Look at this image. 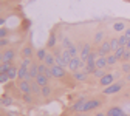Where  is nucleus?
Masks as SVG:
<instances>
[{"mask_svg": "<svg viewBox=\"0 0 130 116\" xmlns=\"http://www.w3.org/2000/svg\"><path fill=\"white\" fill-rule=\"evenodd\" d=\"M22 54H23V57H31V54H32V48H31L29 45H26V46L22 49Z\"/></svg>", "mask_w": 130, "mask_h": 116, "instance_id": "26", "label": "nucleus"}, {"mask_svg": "<svg viewBox=\"0 0 130 116\" xmlns=\"http://www.w3.org/2000/svg\"><path fill=\"white\" fill-rule=\"evenodd\" d=\"M19 90L23 93V94H28V93H31V84L28 80H19Z\"/></svg>", "mask_w": 130, "mask_h": 116, "instance_id": "10", "label": "nucleus"}, {"mask_svg": "<svg viewBox=\"0 0 130 116\" xmlns=\"http://www.w3.org/2000/svg\"><path fill=\"white\" fill-rule=\"evenodd\" d=\"M6 36H8V29L5 26H2L0 28V39H6Z\"/></svg>", "mask_w": 130, "mask_h": 116, "instance_id": "32", "label": "nucleus"}, {"mask_svg": "<svg viewBox=\"0 0 130 116\" xmlns=\"http://www.w3.org/2000/svg\"><path fill=\"white\" fill-rule=\"evenodd\" d=\"M113 29L115 31H125V25H124V22H115L113 23Z\"/></svg>", "mask_w": 130, "mask_h": 116, "instance_id": "24", "label": "nucleus"}, {"mask_svg": "<svg viewBox=\"0 0 130 116\" xmlns=\"http://www.w3.org/2000/svg\"><path fill=\"white\" fill-rule=\"evenodd\" d=\"M62 46L67 49V48H71L73 46V42H71V39L68 37V36H65L63 39H62Z\"/></svg>", "mask_w": 130, "mask_h": 116, "instance_id": "20", "label": "nucleus"}, {"mask_svg": "<svg viewBox=\"0 0 130 116\" xmlns=\"http://www.w3.org/2000/svg\"><path fill=\"white\" fill-rule=\"evenodd\" d=\"M121 71H124V73H130V62H125V63H122Z\"/></svg>", "mask_w": 130, "mask_h": 116, "instance_id": "33", "label": "nucleus"}, {"mask_svg": "<svg viewBox=\"0 0 130 116\" xmlns=\"http://www.w3.org/2000/svg\"><path fill=\"white\" fill-rule=\"evenodd\" d=\"M121 116H128V114H127V113H125V111H124V113H122V114H121Z\"/></svg>", "mask_w": 130, "mask_h": 116, "instance_id": "45", "label": "nucleus"}, {"mask_svg": "<svg viewBox=\"0 0 130 116\" xmlns=\"http://www.w3.org/2000/svg\"><path fill=\"white\" fill-rule=\"evenodd\" d=\"M85 104H87V99L80 97V99H77V101H76V102L71 105V110H73V111H77V113H84Z\"/></svg>", "mask_w": 130, "mask_h": 116, "instance_id": "4", "label": "nucleus"}, {"mask_svg": "<svg viewBox=\"0 0 130 116\" xmlns=\"http://www.w3.org/2000/svg\"><path fill=\"white\" fill-rule=\"evenodd\" d=\"M28 70H29V68L20 67V68H19V73H17V79H19V80H28Z\"/></svg>", "mask_w": 130, "mask_h": 116, "instance_id": "13", "label": "nucleus"}, {"mask_svg": "<svg viewBox=\"0 0 130 116\" xmlns=\"http://www.w3.org/2000/svg\"><path fill=\"white\" fill-rule=\"evenodd\" d=\"M99 105H101V101H99V99H90V101H87V104H85L84 113H88V111L94 110L96 107H99Z\"/></svg>", "mask_w": 130, "mask_h": 116, "instance_id": "6", "label": "nucleus"}, {"mask_svg": "<svg viewBox=\"0 0 130 116\" xmlns=\"http://www.w3.org/2000/svg\"><path fill=\"white\" fill-rule=\"evenodd\" d=\"M91 74H93L94 77H98V79H101V77L105 74V70H102V68H96V70H94Z\"/></svg>", "mask_w": 130, "mask_h": 116, "instance_id": "27", "label": "nucleus"}, {"mask_svg": "<svg viewBox=\"0 0 130 116\" xmlns=\"http://www.w3.org/2000/svg\"><path fill=\"white\" fill-rule=\"evenodd\" d=\"M110 45H111V49H113V51H116V49L121 46V45H119V39H118V37L110 39Z\"/></svg>", "mask_w": 130, "mask_h": 116, "instance_id": "22", "label": "nucleus"}, {"mask_svg": "<svg viewBox=\"0 0 130 116\" xmlns=\"http://www.w3.org/2000/svg\"><path fill=\"white\" fill-rule=\"evenodd\" d=\"M127 80L130 82V73H127Z\"/></svg>", "mask_w": 130, "mask_h": 116, "instance_id": "44", "label": "nucleus"}, {"mask_svg": "<svg viewBox=\"0 0 130 116\" xmlns=\"http://www.w3.org/2000/svg\"><path fill=\"white\" fill-rule=\"evenodd\" d=\"M125 48H127V49H130V39H128V42H127V45H125Z\"/></svg>", "mask_w": 130, "mask_h": 116, "instance_id": "42", "label": "nucleus"}, {"mask_svg": "<svg viewBox=\"0 0 130 116\" xmlns=\"http://www.w3.org/2000/svg\"><path fill=\"white\" fill-rule=\"evenodd\" d=\"M122 59H124V60H130V49H127V51L124 53V56H122Z\"/></svg>", "mask_w": 130, "mask_h": 116, "instance_id": "38", "label": "nucleus"}, {"mask_svg": "<svg viewBox=\"0 0 130 116\" xmlns=\"http://www.w3.org/2000/svg\"><path fill=\"white\" fill-rule=\"evenodd\" d=\"M74 116H88V114H87V113H76Z\"/></svg>", "mask_w": 130, "mask_h": 116, "instance_id": "41", "label": "nucleus"}, {"mask_svg": "<svg viewBox=\"0 0 130 116\" xmlns=\"http://www.w3.org/2000/svg\"><path fill=\"white\" fill-rule=\"evenodd\" d=\"M43 97H48L51 94V87H48V85H45V87H42V93H40Z\"/></svg>", "mask_w": 130, "mask_h": 116, "instance_id": "28", "label": "nucleus"}, {"mask_svg": "<svg viewBox=\"0 0 130 116\" xmlns=\"http://www.w3.org/2000/svg\"><path fill=\"white\" fill-rule=\"evenodd\" d=\"M37 76H39V63H31V67L28 70V80L36 79Z\"/></svg>", "mask_w": 130, "mask_h": 116, "instance_id": "8", "label": "nucleus"}, {"mask_svg": "<svg viewBox=\"0 0 130 116\" xmlns=\"http://www.w3.org/2000/svg\"><path fill=\"white\" fill-rule=\"evenodd\" d=\"M48 80H50V77H48L46 74H39L37 77H36V82L40 85V87H45V85H48Z\"/></svg>", "mask_w": 130, "mask_h": 116, "instance_id": "14", "label": "nucleus"}, {"mask_svg": "<svg viewBox=\"0 0 130 116\" xmlns=\"http://www.w3.org/2000/svg\"><path fill=\"white\" fill-rule=\"evenodd\" d=\"M32 93H28V94H23V101L25 102H32Z\"/></svg>", "mask_w": 130, "mask_h": 116, "instance_id": "36", "label": "nucleus"}, {"mask_svg": "<svg viewBox=\"0 0 130 116\" xmlns=\"http://www.w3.org/2000/svg\"><path fill=\"white\" fill-rule=\"evenodd\" d=\"M54 45H56V37H54V34H51V36H50V40H48V46H50V48H54Z\"/></svg>", "mask_w": 130, "mask_h": 116, "instance_id": "34", "label": "nucleus"}, {"mask_svg": "<svg viewBox=\"0 0 130 116\" xmlns=\"http://www.w3.org/2000/svg\"><path fill=\"white\" fill-rule=\"evenodd\" d=\"M124 34H125V36H127V37L130 39V26H128V28H125V31H124Z\"/></svg>", "mask_w": 130, "mask_h": 116, "instance_id": "40", "label": "nucleus"}, {"mask_svg": "<svg viewBox=\"0 0 130 116\" xmlns=\"http://www.w3.org/2000/svg\"><path fill=\"white\" fill-rule=\"evenodd\" d=\"M56 65H59V67H63V68H65V67H68V62L65 60L62 56H57V57H56Z\"/></svg>", "mask_w": 130, "mask_h": 116, "instance_id": "23", "label": "nucleus"}, {"mask_svg": "<svg viewBox=\"0 0 130 116\" xmlns=\"http://www.w3.org/2000/svg\"><path fill=\"white\" fill-rule=\"evenodd\" d=\"M104 39H105V32H104V31H98L96 34H94V37H93V42H94L96 45H101V43L104 42Z\"/></svg>", "mask_w": 130, "mask_h": 116, "instance_id": "11", "label": "nucleus"}, {"mask_svg": "<svg viewBox=\"0 0 130 116\" xmlns=\"http://www.w3.org/2000/svg\"><path fill=\"white\" fill-rule=\"evenodd\" d=\"M107 62H108V67H113V65H116V62H118L116 54H115V53H110V54L107 56Z\"/></svg>", "mask_w": 130, "mask_h": 116, "instance_id": "18", "label": "nucleus"}, {"mask_svg": "<svg viewBox=\"0 0 130 116\" xmlns=\"http://www.w3.org/2000/svg\"><path fill=\"white\" fill-rule=\"evenodd\" d=\"M11 67H12L11 62H2V65H0V73H8Z\"/></svg>", "mask_w": 130, "mask_h": 116, "instance_id": "19", "label": "nucleus"}, {"mask_svg": "<svg viewBox=\"0 0 130 116\" xmlns=\"http://www.w3.org/2000/svg\"><path fill=\"white\" fill-rule=\"evenodd\" d=\"M113 80H115V74H110V73H105L101 79H99V84L102 87H108L113 84Z\"/></svg>", "mask_w": 130, "mask_h": 116, "instance_id": "5", "label": "nucleus"}, {"mask_svg": "<svg viewBox=\"0 0 130 116\" xmlns=\"http://www.w3.org/2000/svg\"><path fill=\"white\" fill-rule=\"evenodd\" d=\"M105 116H111V114H110V113H105Z\"/></svg>", "mask_w": 130, "mask_h": 116, "instance_id": "46", "label": "nucleus"}, {"mask_svg": "<svg viewBox=\"0 0 130 116\" xmlns=\"http://www.w3.org/2000/svg\"><path fill=\"white\" fill-rule=\"evenodd\" d=\"M51 76L53 77H63L65 76V70L63 67H59V65H54V67H51Z\"/></svg>", "mask_w": 130, "mask_h": 116, "instance_id": "9", "label": "nucleus"}, {"mask_svg": "<svg viewBox=\"0 0 130 116\" xmlns=\"http://www.w3.org/2000/svg\"><path fill=\"white\" fill-rule=\"evenodd\" d=\"M67 49H68V51H70L71 57H77V56H79V49H77V48H76L74 45H73L71 48H67Z\"/></svg>", "mask_w": 130, "mask_h": 116, "instance_id": "30", "label": "nucleus"}, {"mask_svg": "<svg viewBox=\"0 0 130 116\" xmlns=\"http://www.w3.org/2000/svg\"><path fill=\"white\" fill-rule=\"evenodd\" d=\"M118 39H119V45H121V46H125V45H127V42H128V37H127L125 34H121Z\"/></svg>", "mask_w": 130, "mask_h": 116, "instance_id": "31", "label": "nucleus"}, {"mask_svg": "<svg viewBox=\"0 0 130 116\" xmlns=\"http://www.w3.org/2000/svg\"><path fill=\"white\" fill-rule=\"evenodd\" d=\"M31 93H32V94H40V93H42V87L37 84L36 80L31 82Z\"/></svg>", "mask_w": 130, "mask_h": 116, "instance_id": "16", "label": "nucleus"}, {"mask_svg": "<svg viewBox=\"0 0 130 116\" xmlns=\"http://www.w3.org/2000/svg\"><path fill=\"white\" fill-rule=\"evenodd\" d=\"M46 54H48V53L45 51L43 48H42V49H37V59H39V60H42V62H43V60H45V57H46Z\"/></svg>", "mask_w": 130, "mask_h": 116, "instance_id": "29", "label": "nucleus"}, {"mask_svg": "<svg viewBox=\"0 0 130 116\" xmlns=\"http://www.w3.org/2000/svg\"><path fill=\"white\" fill-rule=\"evenodd\" d=\"M125 51H127V48H125V46H119L116 51H113V53L116 54V57H118V59H122V56H124V53H125Z\"/></svg>", "mask_w": 130, "mask_h": 116, "instance_id": "25", "label": "nucleus"}, {"mask_svg": "<svg viewBox=\"0 0 130 116\" xmlns=\"http://www.w3.org/2000/svg\"><path fill=\"white\" fill-rule=\"evenodd\" d=\"M87 74H88V73H85V71H74V73H73V77H74V80L82 82V80L87 79Z\"/></svg>", "mask_w": 130, "mask_h": 116, "instance_id": "15", "label": "nucleus"}, {"mask_svg": "<svg viewBox=\"0 0 130 116\" xmlns=\"http://www.w3.org/2000/svg\"><path fill=\"white\" fill-rule=\"evenodd\" d=\"M94 116H105V113H96Z\"/></svg>", "mask_w": 130, "mask_h": 116, "instance_id": "43", "label": "nucleus"}, {"mask_svg": "<svg viewBox=\"0 0 130 116\" xmlns=\"http://www.w3.org/2000/svg\"><path fill=\"white\" fill-rule=\"evenodd\" d=\"M6 80H11V79H9V76H8L6 73H0V82H2V84H5Z\"/></svg>", "mask_w": 130, "mask_h": 116, "instance_id": "35", "label": "nucleus"}, {"mask_svg": "<svg viewBox=\"0 0 130 116\" xmlns=\"http://www.w3.org/2000/svg\"><path fill=\"white\" fill-rule=\"evenodd\" d=\"M122 82L119 80V82H113L111 85H108V87H105L104 88V94H115V93H118V91H121V88H122Z\"/></svg>", "mask_w": 130, "mask_h": 116, "instance_id": "2", "label": "nucleus"}, {"mask_svg": "<svg viewBox=\"0 0 130 116\" xmlns=\"http://www.w3.org/2000/svg\"><path fill=\"white\" fill-rule=\"evenodd\" d=\"M108 67V62H107V57H98L96 59V68H102V70H105Z\"/></svg>", "mask_w": 130, "mask_h": 116, "instance_id": "12", "label": "nucleus"}, {"mask_svg": "<svg viewBox=\"0 0 130 116\" xmlns=\"http://www.w3.org/2000/svg\"><path fill=\"white\" fill-rule=\"evenodd\" d=\"M6 45H8V39H0V46L3 48V46H6Z\"/></svg>", "mask_w": 130, "mask_h": 116, "instance_id": "39", "label": "nucleus"}, {"mask_svg": "<svg viewBox=\"0 0 130 116\" xmlns=\"http://www.w3.org/2000/svg\"><path fill=\"white\" fill-rule=\"evenodd\" d=\"M111 51H113V49H111L110 40H104V42L99 45V49H98V53H99V56H101V57H107Z\"/></svg>", "mask_w": 130, "mask_h": 116, "instance_id": "1", "label": "nucleus"}, {"mask_svg": "<svg viewBox=\"0 0 130 116\" xmlns=\"http://www.w3.org/2000/svg\"><path fill=\"white\" fill-rule=\"evenodd\" d=\"M17 73H19V68H15L14 65H12V67L9 68V71H8L6 74L9 76V79H15V77H17Z\"/></svg>", "mask_w": 130, "mask_h": 116, "instance_id": "21", "label": "nucleus"}, {"mask_svg": "<svg viewBox=\"0 0 130 116\" xmlns=\"http://www.w3.org/2000/svg\"><path fill=\"white\" fill-rule=\"evenodd\" d=\"M14 56H15V51L14 49H11V48H8V49H5V51L2 53V62H12V59H14Z\"/></svg>", "mask_w": 130, "mask_h": 116, "instance_id": "7", "label": "nucleus"}, {"mask_svg": "<svg viewBox=\"0 0 130 116\" xmlns=\"http://www.w3.org/2000/svg\"><path fill=\"white\" fill-rule=\"evenodd\" d=\"M11 102H12V101H11V97H9V99H8V97H6V96H3V101H2V104H3V105H8V104H9V105H11Z\"/></svg>", "mask_w": 130, "mask_h": 116, "instance_id": "37", "label": "nucleus"}, {"mask_svg": "<svg viewBox=\"0 0 130 116\" xmlns=\"http://www.w3.org/2000/svg\"><path fill=\"white\" fill-rule=\"evenodd\" d=\"M91 54V46L88 45V43H84L82 45V48L79 49V57L82 59V62H85L87 63V59H88V56Z\"/></svg>", "mask_w": 130, "mask_h": 116, "instance_id": "3", "label": "nucleus"}, {"mask_svg": "<svg viewBox=\"0 0 130 116\" xmlns=\"http://www.w3.org/2000/svg\"><path fill=\"white\" fill-rule=\"evenodd\" d=\"M107 113H110L111 116H121V114L124 113V110H122L121 107H111V108H108Z\"/></svg>", "mask_w": 130, "mask_h": 116, "instance_id": "17", "label": "nucleus"}]
</instances>
